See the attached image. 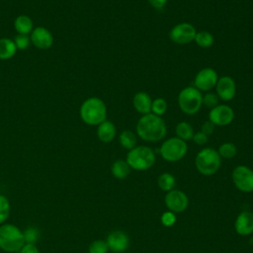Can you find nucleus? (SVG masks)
<instances>
[{"instance_id":"obj_34","label":"nucleus","mask_w":253,"mask_h":253,"mask_svg":"<svg viewBox=\"0 0 253 253\" xmlns=\"http://www.w3.org/2000/svg\"><path fill=\"white\" fill-rule=\"evenodd\" d=\"M192 139H193V141H194L196 144H198V145H205V144L208 142V140H209L208 135L205 134L204 132H202L201 130L195 132L194 135H193V137H192Z\"/></svg>"},{"instance_id":"obj_17","label":"nucleus","mask_w":253,"mask_h":253,"mask_svg":"<svg viewBox=\"0 0 253 253\" xmlns=\"http://www.w3.org/2000/svg\"><path fill=\"white\" fill-rule=\"evenodd\" d=\"M151 104H152V99L151 97L143 91H139L134 94L132 98V105L134 110L143 115L149 114L151 112Z\"/></svg>"},{"instance_id":"obj_4","label":"nucleus","mask_w":253,"mask_h":253,"mask_svg":"<svg viewBox=\"0 0 253 253\" xmlns=\"http://www.w3.org/2000/svg\"><path fill=\"white\" fill-rule=\"evenodd\" d=\"M221 165V157L217 150L211 147H205L200 150L195 158V166L198 172L204 176L215 174Z\"/></svg>"},{"instance_id":"obj_2","label":"nucleus","mask_w":253,"mask_h":253,"mask_svg":"<svg viewBox=\"0 0 253 253\" xmlns=\"http://www.w3.org/2000/svg\"><path fill=\"white\" fill-rule=\"evenodd\" d=\"M80 117L82 121L89 126H99L106 121L107 107L100 98H88L80 107Z\"/></svg>"},{"instance_id":"obj_3","label":"nucleus","mask_w":253,"mask_h":253,"mask_svg":"<svg viewBox=\"0 0 253 253\" xmlns=\"http://www.w3.org/2000/svg\"><path fill=\"white\" fill-rule=\"evenodd\" d=\"M25 244L23 230L12 223L0 225V249L14 253L19 251Z\"/></svg>"},{"instance_id":"obj_12","label":"nucleus","mask_w":253,"mask_h":253,"mask_svg":"<svg viewBox=\"0 0 253 253\" xmlns=\"http://www.w3.org/2000/svg\"><path fill=\"white\" fill-rule=\"evenodd\" d=\"M234 119V111L231 107L227 105H217L211 109L209 113V121H211L214 126H224L232 123Z\"/></svg>"},{"instance_id":"obj_19","label":"nucleus","mask_w":253,"mask_h":253,"mask_svg":"<svg viewBox=\"0 0 253 253\" xmlns=\"http://www.w3.org/2000/svg\"><path fill=\"white\" fill-rule=\"evenodd\" d=\"M129 171H130L129 165L126 160H123V159H118L114 161L111 166L112 175L119 180L126 179L128 176Z\"/></svg>"},{"instance_id":"obj_24","label":"nucleus","mask_w":253,"mask_h":253,"mask_svg":"<svg viewBox=\"0 0 253 253\" xmlns=\"http://www.w3.org/2000/svg\"><path fill=\"white\" fill-rule=\"evenodd\" d=\"M119 142L124 148L130 150L136 146V142H137L136 135L132 131L128 129H125L119 135Z\"/></svg>"},{"instance_id":"obj_32","label":"nucleus","mask_w":253,"mask_h":253,"mask_svg":"<svg viewBox=\"0 0 253 253\" xmlns=\"http://www.w3.org/2000/svg\"><path fill=\"white\" fill-rule=\"evenodd\" d=\"M31 42V38L28 35H20L18 34L14 39V43L18 49H26L29 47Z\"/></svg>"},{"instance_id":"obj_30","label":"nucleus","mask_w":253,"mask_h":253,"mask_svg":"<svg viewBox=\"0 0 253 253\" xmlns=\"http://www.w3.org/2000/svg\"><path fill=\"white\" fill-rule=\"evenodd\" d=\"M24 239H25V243H32V244H36V242L38 241L39 237H40V231L38 230L37 227L34 226H29L27 227L24 231Z\"/></svg>"},{"instance_id":"obj_16","label":"nucleus","mask_w":253,"mask_h":253,"mask_svg":"<svg viewBox=\"0 0 253 253\" xmlns=\"http://www.w3.org/2000/svg\"><path fill=\"white\" fill-rule=\"evenodd\" d=\"M234 229L241 236H248L253 233V212L241 211L235 218Z\"/></svg>"},{"instance_id":"obj_15","label":"nucleus","mask_w":253,"mask_h":253,"mask_svg":"<svg viewBox=\"0 0 253 253\" xmlns=\"http://www.w3.org/2000/svg\"><path fill=\"white\" fill-rule=\"evenodd\" d=\"M31 42L40 49H47L53 43V37L49 31L43 27H37L33 29L31 35Z\"/></svg>"},{"instance_id":"obj_5","label":"nucleus","mask_w":253,"mask_h":253,"mask_svg":"<svg viewBox=\"0 0 253 253\" xmlns=\"http://www.w3.org/2000/svg\"><path fill=\"white\" fill-rule=\"evenodd\" d=\"M156 157L154 151L145 145H138L128 150L126 161L130 169L136 171H145L150 169L155 163Z\"/></svg>"},{"instance_id":"obj_8","label":"nucleus","mask_w":253,"mask_h":253,"mask_svg":"<svg viewBox=\"0 0 253 253\" xmlns=\"http://www.w3.org/2000/svg\"><path fill=\"white\" fill-rule=\"evenodd\" d=\"M231 179L237 190L243 193L253 192V170L246 165L236 166L232 173Z\"/></svg>"},{"instance_id":"obj_36","label":"nucleus","mask_w":253,"mask_h":253,"mask_svg":"<svg viewBox=\"0 0 253 253\" xmlns=\"http://www.w3.org/2000/svg\"><path fill=\"white\" fill-rule=\"evenodd\" d=\"M214 127H215V126L211 121H206L201 126V131L209 136V135L212 134Z\"/></svg>"},{"instance_id":"obj_29","label":"nucleus","mask_w":253,"mask_h":253,"mask_svg":"<svg viewBox=\"0 0 253 253\" xmlns=\"http://www.w3.org/2000/svg\"><path fill=\"white\" fill-rule=\"evenodd\" d=\"M109 248L106 240L97 239L91 242L88 247V253H108Z\"/></svg>"},{"instance_id":"obj_35","label":"nucleus","mask_w":253,"mask_h":253,"mask_svg":"<svg viewBox=\"0 0 253 253\" xmlns=\"http://www.w3.org/2000/svg\"><path fill=\"white\" fill-rule=\"evenodd\" d=\"M19 253H40V250L36 244L25 243L19 250Z\"/></svg>"},{"instance_id":"obj_31","label":"nucleus","mask_w":253,"mask_h":253,"mask_svg":"<svg viewBox=\"0 0 253 253\" xmlns=\"http://www.w3.org/2000/svg\"><path fill=\"white\" fill-rule=\"evenodd\" d=\"M203 105H205L210 109L214 108L215 106L218 105L217 95L212 92H207L205 95H203Z\"/></svg>"},{"instance_id":"obj_26","label":"nucleus","mask_w":253,"mask_h":253,"mask_svg":"<svg viewBox=\"0 0 253 253\" xmlns=\"http://www.w3.org/2000/svg\"><path fill=\"white\" fill-rule=\"evenodd\" d=\"M217 152L221 158L230 159L236 155L237 148H236L235 144L232 142H223L222 144L219 145Z\"/></svg>"},{"instance_id":"obj_6","label":"nucleus","mask_w":253,"mask_h":253,"mask_svg":"<svg viewBox=\"0 0 253 253\" xmlns=\"http://www.w3.org/2000/svg\"><path fill=\"white\" fill-rule=\"evenodd\" d=\"M178 105L186 115L197 114L203 105V95L194 86L183 88L178 94Z\"/></svg>"},{"instance_id":"obj_21","label":"nucleus","mask_w":253,"mask_h":253,"mask_svg":"<svg viewBox=\"0 0 253 253\" xmlns=\"http://www.w3.org/2000/svg\"><path fill=\"white\" fill-rule=\"evenodd\" d=\"M15 30L20 35H28L33 31V21L29 16H18L14 22Z\"/></svg>"},{"instance_id":"obj_10","label":"nucleus","mask_w":253,"mask_h":253,"mask_svg":"<svg viewBox=\"0 0 253 253\" xmlns=\"http://www.w3.org/2000/svg\"><path fill=\"white\" fill-rule=\"evenodd\" d=\"M164 203L168 211L174 213H180L187 210L189 206V198L183 191L173 189L166 193Z\"/></svg>"},{"instance_id":"obj_27","label":"nucleus","mask_w":253,"mask_h":253,"mask_svg":"<svg viewBox=\"0 0 253 253\" xmlns=\"http://www.w3.org/2000/svg\"><path fill=\"white\" fill-rule=\"evenodd\" d=\"M10 202L8 198L2 194H0V225L5 223L10 215Z\"/></svg>"},{"instance_id":"obj_20","label":"nucleus","mask_w":253,"mask_h":253,"mask_svg":"<svg viewBox=\"0 0 253 253\" xmlns=\"http://www.w3.org/2000/svg\"><path fill=\"white\" fill-rule=\"evenodd\" d=\"M17 47L14 43V41L2 38L0 39V59L6 60L13 57L16 53Z\"/></svg>"},{"instance_id":"obj_13","label":"nucleus","mask_w":253,"mask_h":253,"mask_svg":"<svg viewBox=\"0 0 253 253\" xmlns=\"http://www.w3.org/2000/svg\"><path fill=\"white\" fill-rule=\"evenodd\" d=\"M215 92L218 99L222 101L227 102L232 100L236 94L235 81L228 75L218 77L215 84Z\"/></svg>"},{"instance_id":"obj_28","label":"nucleus","mask_w":253,"mask_h":253,"mask_svg":"<svg viewBox=\"0 0 253 253\" xmlns=\"http://www.w3.org/2000/svg\"><path fill=\"white\" fill-rule=\"evenodd\" d=\"M166 111H167V102L164 98L158 97V98L152 100L150 113L161 117L162 115H164L166 113Z\"/></svg>"},{"instance_id":"obj_7","label":"nucleus","mask_w":253,"mask_h":253,"mask_svg":"<svg viewBox=\"0 0 253 253\" xmlns=\"http://www.w3.org/2000/svg\"><path fill=\"white\" fill-rule=\"evenodd\" d=\"M188 151L187 142L177 136L164 140L159 148L161 157L168 162H177L185 157Z\"/></svg>"},{"instance_id":"obj_37","label":"nucleus","mask_w":253,"mask_h":253,"mask_svg":"<svg viewBox=\"0 0 253 253\" xmlns=\"http://www.w3.org/2000/svg\"><path fill=\"white\" fill-rule=\"evenodd\" d=\"M147 1L151 5V7H153L154 9L160 10L165 7L168 0H147Z\"/></svg>"},{"instance_id":"obj_9","label":"nucleus","mask_w":253,"mask_h":253,"mask_svg":"<svg viewBox=\"0 0 253 253\" xmlns=\"http://www.w3.org/2000/svg\"><path fill=\"white\" fill-rule=\"evenodd\" d=\"M197 30L190 23H179L169 32L170 40L177 44H187L194 42Z\"/></svg>"},{"instance_id":"obj_11","label":"nucleus","mask_w":253,"mask_h":253,"mask_svg":"<svg viewBox=\"0 0 253 253\" xmlns=\"http://www.w3.org/2000/svg\"><path fill=\"white\" fill-rule=\"evenodd\" d=\"M217 79V72L211 67H206L196 74L194 78V87L201 92H209L215 87Z\"/></svg>"},{"instance_id":"obj_14","label":"nucleus","mask_w":253,"mask_h":253,"mask_svg":"<svg viewBox=\"0 0 253 253\" xmlns=\"http://www.w3.org/2000/svg\"><path fill=\"white\" fill-rule=\"evenodd\" d=\"M106 242L109 250L113 253H124L129 246V238L127 234L122 230H114L110 232Z\"/></svg>"},{"instance_id":"obj_33","label":"nucleus","mask_w":253,"mask_h":253,"mask_svg":"<svg viewBox=\"0 0 253 253\" xmlns=\"http://www.w3.org/2000/svg\"><path fill=\"white\" fill-rule=\"evenodd\" d=\"M176 219H177V216H176V213L170 211H167L165 212L162 213L161 217H160V220H161V223L165 226V227H171L175 224L176 222Z\"/></svg>"},{"instance_id":"obj_18","label":"nucleus","mask_w":253,"mask_h":253,"mask_svg":"<svg viewBox=\"0 0 253 253\" xmlns=\"http://www.w3.org/2000/svg\"><path fill=\"white\" fill-rule=\"evenodd\" d=\"M116 133V126L111 121L106 120L98 126L97 136L102 142H111L115 138Z\"/></svg>"},{"instance_id":"obj_23","label":"nucleus","mask_w":253,"mask_h":253,"mask_svg":"<svg viewBox=\"0 0 253 253\" xmlns=\"http://www.w3.org/2000/svg\"><path fill=\"white\" fill-rule=\"evenodd\" d=\"M175 133H176L177 137L181 138L184 141H188V140L192 139L195 132H194L193 126L189 123L180 122L177 124V126L175 127Z\"/></svg>"},{"instance_id":"obj_22","label":"nucleus","mask_w":253,"mask_h":253,"mask_svg":"<svg viewBox=\"0 0 253 253\" xmlns=\"http://www.w3.org/2000/svg\"><path fill=\"white\" fill-rule=\"evenodd\" d=\"M157 185L161 191L167 193V192L175 189L176 179L171 173L164 172L159 175V177L157 179Z\"/></svg>"},{"instance_id":"obj_1","label":"nucleus","mask_w":253,"mask_h":253,"mask_svg":"<svg viewBox=\"0 0 253 253\" xmlns=\"http://www.w3.org/2000/svg\"><path fill=\"white\" fill-rule=\"evenodd\" d=\"M135 130L138 137L148 142L160 141L167 133L166 124L163 119L152 113L140 117L136 123Z\"/></svg>"},{"instance_id":"obj_25","label":"nucleus","mask_w":253,"mask_h":253,"mask_svg":"<svg viewBox=\"0 0 253 253\" xmlns=\"http://www.w3.org/2000/svg\"><path fill=\"white\" fill-rule=\"evenodd\" d=\"M194 42L200 47L208 48V47H211L213 44L214 38H213L212 34H211L208 31H200V32H197Z\"/></svg>"}]
</instances>
